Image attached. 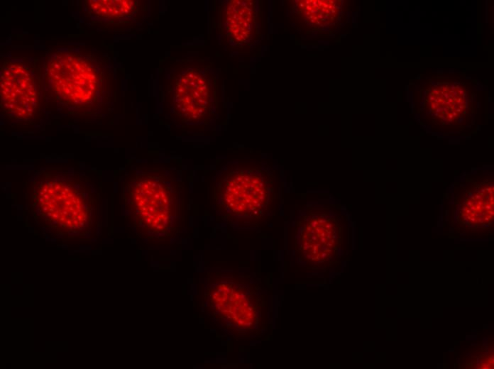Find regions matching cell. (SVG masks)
<instances>
[{
	"label": "cell",
	"mask_w": 494,
	"mask_h": 369,
	"mask_svg": "<svg viewBox=\"0 0 494 369\" xmlns=\"http://www.w3.org/2000/svg\"><path fill=\"white\" fill-rule=\"evenodd\" d=\"M99 182L87 173L41 169L26 183L28 207L37 224L62 238L84 236L99 204Z\"/></svg>",
	"instance_id": "1"
},
{
	"label": "cell",
	"mask_w": 494,
	"mask_h": 369,
	"mask_svg": "<svg viewBox=\"0 0 494 369\" xmlns=\"http://www.w3.org/2000/svg\"><path fill=\"white\" fill-rule=\"evenodd\" d=\"M180 184L155 170L129 173L122 182V198L133 225L143 235L158 238L174 229L180 212Z\"/></svg>",
	"instance_id": "2"
},
{
	"label": "cell",
	"mask_w": 494,
	"mask_h": 369,
	"mask_svg": "<svg viewBox=\"0 0 494 369\" xmlns=\"http://www.w3.org/2000/svg\"><path fill=\"white\" fill-rule=\"evenodd\" d=\"M271 175L258 167H236L226 173L216 187V196L228 211L245 216L260 215L273 196Z\"/></svg>",
	"instance_id": "3"
},
{
	"label": "cell",
	"mask_w": 494,
	"mask_h": 369,
	"mask_svg": "<svg viewBox=\"0 0 494 369\" xmlns=\"http://www.w3.org/2000/svg\"><path fill=\"white\" fill-rule=\"evenodd\" d=\"M50 84L64 104L82 109L90 104L98 87L93 65L77 54H59L48 65Z\"/></svg>",
	"instance_id": "4"
},
{
	"label": "cell",
	"mask_w": 494,
	"mask_h": 369,
	"mask_svg": "<svg viewBox=\"0 0 494 369\" xmlns=\"http://www.w3.org/2000/svg\"><path fill=\"white\" fill-rule=\"evenodd\" d=\"M172 108L184 123H197L211 117L214 94L207 74L197 66L180 69L173 79Z\"/></svg>",
	"instance_id": "5"
},
{
	"label": "cell",
	"mask_w": 494,
	"mask_h": 369,
	"mask_svg": "<svg viewBox=\"0 0 494 369\" xmlns=\"http://www.w3.org/2000/svg\"><path fill=\"white\" fill-rule=\"evenodd\" d=\"M38 94L31 71L24 65L6 62L1 74V109L11 120L28 122L37 111Z\"/></svg>",
	"instance_id": "6"
},
{
	"label": "cell",
	"mask_w": 494,
	"mask_h": 369,
	"mask_svg": "<svg viewBox=\"0 0 494 369\" xmlns=\"http://www.w3.org/2000/svg\"><path fill=\"white\" fill-rule=\"evenodd\" d=\"M337 242L336 225L331 218L316 216L302 226L300 252L310 263L321 264L327 261L334 253Z\"/></svg>",
	"instance_id": "7"
},
{
	"label": "cell",
	"mask_w": 494,
	"mask_h": 369,
	"mask_svg": "<svg viewBox=\"0 0 494 369\" xmlns=\"http://www.w3.org/2000/svg\"><path fill=\"white\" fill-rule=\"evenodd\" d=\"M216 310L234 326L251 327L256 321V307L248 292L231 283L219 285L212 297Z\"/></svg>",
	"instance_id": "8"
},
{
	"label": "cell",
	"mask_w": 494,
	"mask_h": 369,
	"mask_svg": "<svg viewBox=\"0 0 494 369\" xmlns=\"http://www.w3.org/2000/svg\"><path fill=\"white\" fill-rule=\"evenodd\" d=\"M253 11V3L251 1H232L229 4L226 13V31L235 43H243L250 38Z\"/></svg>",
	"instance_id": "9"
},
{
	"label": "cell",
	"mask_w": 494,
	"mask_h": 369,
	"mask_svg": "<svg viewBox=\"0 0 494 369\" xmlns=\"http://www.w3.org/2000/svg\"><path fill=\"white\" fill-rule=\"evenodd\" d=\"M136 4L129 0H92L87 1V8L94 15L119 18L133 13Z\"/></svg>",
	"instance_id": "10"
},
{
	"label": "cell",
	"mask_w": 494,
	"mask_h": 369,
	"mask_svg": "<svg viewBox=\"0 0 494 369\" xmlns=\"http://www.w3.org/2000/svg\"><path fill=\"white\" fill-rule=\"evenodd\" d=\"M302 9L307 20L314 25H325L334 21L337 14L334 1H306Z\"/></svg>",
	"instance_id": "11"
}]
</instances>
